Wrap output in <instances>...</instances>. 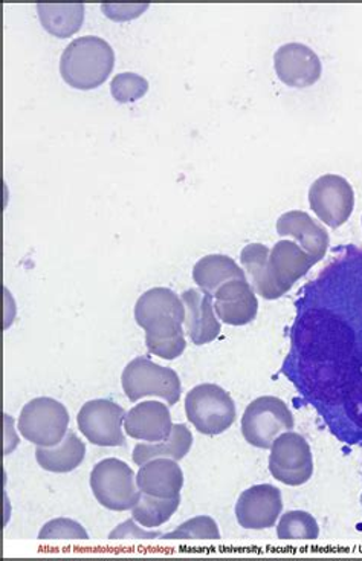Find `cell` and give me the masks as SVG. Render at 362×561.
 I'll return each mask as SVG.
<instances>
[{
	"label": "cell",
	"instance_id": "7",
	"mask_svg": "<svg viewBox=\"0 0 362 561\" xmlns=\"http://www.w3.org/2000/svg\"><path fill=\"white\" fill-rule=\"evenodd\" d=\"M69 413L54 398H34L22 409L19 432L37 447H54L68 435Z\"/></svg>",
	"mask_w": 362,
	"mask_h": 561
},
{
	"label": "cell",
	"instance_id": "19",
	"mask_svg": "<svg viewBox=\"0 0 362 561\" xmlns=\"http://www.w3.org/2000/svg\"><path fill=\"white\" fill-rule=\"evenodd\" d=\"M84 456L86 444L74 432H69L65 439L54 447H37L36 450L38 466L59 474L69 473L82 466Z\"/></svg>",
	"mask_w": 362,
	"mask_h": 561
},
{
	"label": "cell",
	"instance_id": "9",
	"mask_svg": "<svg viewBox=\"0 0 362 561\" xmlns=\"http://www.w3.org/2000/svg\"><path fill=\"white\" fill-rule=\"evenodd\" d=\"M310 204L318 219L327 227L340 228L352 216L355 193L345 178L325 175L311 185Z\"/></svg>",
	"mask_w": 362,
	"mask_h": 561
},
{
	"label": "cell",
	"instance_id": "18",
	"mask_svg": "<svg viewBox=\"0 0 362 561\" xmlns=\"http://www.w3.org/2000/svg\"><path fill=\"white\" fill-rule=\"evenodd\" d=\"M137 483L141 493L150 496L178 497L184 486L183 468L173 459H152L141 466L137 474Z\"/></svg>",
	"mask_w": 362,
	"mask_h": 561
},
{
	"label": "cell",
	"instance_id": "13",
	"mask_svg": "<svg viewBox=\"0 0 362 561\" xmlns=\"http://www.w3.org/2000/svg\"><path fill=\"white\" fill-rule=\"evenodd\" d=\"M218 319L231 327H245L256 320L259 301L253 285L246 278L226 282L213 294Z\"/></svg>",
	"mask_w": 362,
	"mask_h": 561
},
{
	"label": "cell",
	"instance_id": "17",
	"mask_svg": "<svg viewBox=\"0 0 362 561\" xmlns=\"http://www.w3.org/2000/svg\"><path fill=\"white\" fill-rule=\"evenodd\" d=\"M277 234L281 238L295 239L299 245L317 262L325 257L329 249L330 239L325 228L318 226L304 211L294 210L281 215L277 220Z\"/></svg>",
	"mask_w": 362,
	"mask_h": 561
},
{
	"label": "cell",
	"instance_id": "6",
	"mask_svg": "<svg viewBox=\"0 0 362 561\" xmlns=\"http://www.w3.org/2000/svg\"><path fill=\"white\" fill-rule=\"evenodd\" d=\"M294 428V416L287 402L277 397H260L246 408L242 417V435L253 447L268 450L277 437Z\"/></svg>",
	"mask_w": 362,
	"mask_h": 561
},
{
	"label": "cell",
	"instance_id": "15",
	"mask_svg": "<svg viewBox=\"0 0 362 561\" xmlns=\"http://www.w3.org/2000/svg\"><path fill=\"white\" fill-rule=\"evenodd\" d=\"M317 263L299 243L291 241L277 242L269 253V273L283 296Z\"/></svg>",
	"mask_w": 362,
	"mask_h": 561
},
{
	"label": "cell",
	"instance_id": "21",
	"mask_svg": "<svg viewBox=\"0 0 362 561\" xmlns=\"http://www.w3.org/2000/svg\"><path fill=\"white\" fill-rule=\"evenodd\" d=\"M37 13L42 26L59 38L74 36L84 21L83 3H38Z\"/></svg>",
	"mask_w": 362,
	"mask_h": 561
},
{
	"label": "cell",
	"instance_id": "8",
	"mask_svg": "<svg viewBox=\"0 0 362 561\" xmlns=\"http://www.w3.org/2000/svg\"><path fill=\"white\" fill-rule=\"evenodd\" d=\"M269 471L284 485L300 486L310 482L314 474V458L307 440L299 433H281L271 447Z\"/></svg>",
	"mask_w": 362,
	"mask_h": 561
},
{
	"label": "cell",
	"instance_id": "14",
	"mask_svg": "<svg viewBox=\"0 0 362 561\" xmlns=\"http://www.w3.org/2000/svg\"><path fill=\"white\" fill-rule=\"evenodd\" d=\"M213 299L202 289H187L183 294L185 331L196 346L214 342L221 334V321L215 317Z\"/></svg>",
	"mask_w": 362,
	"mask_h": 561
},
{
	"label": "cell",
	"instance_id": "12",
	"mask_svg": "<svg viewBox=\"0 0 362 561\" xmlns=\"http://www.w3.org/2000/svg\"><path fill=\"white\" fill-rule=\"evenodd\" d=\"M281 511H283V501H281L280 490L264 483L242 493L236 505V517L242 528L260 531V529L272 528Z\"/></svg>",
	"mask_w": 362,
	"mask_h": 561
},
{
	"label": "cell",
	"instance_id": "25",
	"mask_svg": "<svg viewBox=\"0 0 362 561\" xmlns=\"http://www.w3.org/2000/svg\"><path fill=\"white\" fill-rule=\"evenodd\" d=\"M319 526L306 511H289L280 518L277 537L280 540H317Z\"/></svg>",
	"mask_w": 362,
	"mask_h": 561
},
{
	"label": "cell",
	"instance_id": "16",
	"mask_svg": "<svg viewBox=\"0 0 362 561\" xmlns=\"http://www.w3.org/2000/svg\"><path fill=\"white\" fill-rule=\"evenodd\" d=\"M171 410L163 402L145 401L126 413L127 435L145 443H161L172 435Z\"/></svg>",
	"mask_w": 362,
	"mask_h": 561
},
{
	"label": "cell",
	"instance_id": "2",
	"mask_svg": "<svg viewBox=\"0 0 362 561\" xmlns=\"http://www.w3.org/2000/svg\"><path fill=\"white\" fill-rule=\"evenodd\" d=\"M115 66V53L103 38L86 36L72 41L60 59V73L69 87L91 91L102 87Z\"/></svg>",
	"mask_w": 362,
	"mask_h": 561
},
{
	"label": "cell",
	"instance_id": "31",
	"mask_svg": "<svg viewBox=\"0 0 362 561\" xmlns=\"http://www.w3.org/2000/svg\"><path fill=\"white\" fill-rule=\"evenodd\" d=\"M361 502H362V496H361Z\"/></svg>",
	"mask_w": 362,
	"mask_h": 561
},
{
	"label": "cell",
	"instance_id": "30",
	"mask_svg": "<svg viewBox=\"0 0 362 561\" xmlns=\"http://www.w3.org/2000/svg\"><path fill=\"white\" fill-rule=\"evenodd\" d=\"M149 5H102L103 13L110 18L112 21H129V19L138 18L142 11L148 10Z\"/></svg>",
	"mask_w": 362,
	"mask_h": 561
},
{
	"label": "cell",
	"instance_id": "28",
	"mask_svg": "<svg viewBox=\"0 0 362 561\" xmlns=\"http://www.w3.org/2000/svg\"><path fill=\"white\" fill-rule=\"evenodd\" d=\"M90 534L72 518H54L38 533V540H87Z\"/></svg>",
	"mask_w": 362,
	"mask_h": 561
},
{
	"label": "cell",
	"instance_id": "5",
	"mask_svg": "<svg viewBox=\"0 0 362 561\" xmlns=\"http://www.w3.org/2000/svg\"><path fill=\"white\" fill-rule=\"evenodd\" d=\"M91 489L96 502L110 511L132 510L142 494L132 468L115 458L96 463L91 473Z\"/></svg>",
	"mask_w": 362,
	"mask_h": 561
},
{
	"label": "cell",
	"instance_id": "4",
	"mask_svg": "<svg viewBox=\"0 0 362 561\" xmlns=\"http://www.w3.org/2000/svg\"><path fill=\"white\" fill-rule=\"evenodd\" d=\"M121 385L126 397L132 402L150 397L161 398L168 405H175L183 393V385L175 370L142 357L132 359L126 366Z\"/></svg>",
	"mask_w": 362,
	"mask_h": 561
},
{
	"label": "cell",
	"instance_id": "20",
	"mask_svg": "<svg viewBox=\"0 0 362 561\" xmlns=\"http://www.w3.org/2000/svg\"><path fill=\"white\" fill-rule=\"evenodd\" d=\"M234 278H246L245 271L233 259L223 254H210L200 259L192 268V280L202 291L211 296L226 282Z\"/></svg>",
	"mask_w": 362,
	"mask_h": 561
},
{
	"label": "cell",
	"instance_id": "10",
	"mask_svg": "<svg viewBox=\"0 0 362 561\" xmlns=\"http://www.w3.org/2000/svg\"><path fill=\"white\" fill-rule=\"evenodd\" d=\"M126 412L121 405L109 400H94L86 402L77 416L80 432L98 447H121L126 444L122 433Z\"/></svg>",
	"mask_w": 362,
	"mask_h": 561
},
{
	"label": "cell",
	"instance_id": "24",
	"mask_svg": "<svg viewBox=\"0 0 362 561\" xmlns=\"http://www.w3.org/2000/svg\"><path fill=\"white\" fill-rule=\"evenodd\" d=\"M180 496L163 499L141 494L140 501L132 508V517L144 528H160L173 517L179 508Z\"/></svg>",
	"mask_w": 362,
	"mask_h": 561
},
{
	"label": "cell",
	"instance_id": "22",
	"mask_svg": "<svg viewBox=\"0 0 362 561\" xmlns=\"http://www.w3.org/2000/svg\"><path fill=\"white\" fill-rule=\"evenodd\" d=\"M192 445V435L185 424L173 425L172 435L161 443L138 444L133 448V462L144 466L149 460L167 458L173 460L184 459Z\"/></svg>",
	"mask_w": 362,
	"mask_h": 561
},
{
	"label": "cell",
	"instance_id": "23",
	"mask_svg": "<svg viewBox=\"0 0 362 561\" xmlns=\"http://www.w3.org/2000/svg\"><path fill=\"white\" fill-rule=\"evenodd\" d=\"M269 253L271 251L268 247L261 245V243H252L242 250L241 261L252 278L254 291L265 300H277L283 297V294L273 284L271 273H269Z\"/></svg>",
	"mask_w": 362,
	"mask_h": 561
},
{
	"label": "cell",
	"instance_id": "29",
	"mask_svg": "<svg viewBox=\"0 0 362 561\" xmlns=\"http://www.w3.org/2000/svg\"><path fill=\"white\" fill-rule=\"evenodd\" d=\"M161 537H163V534L160 531H145V529L140 528V526L135 524L133 517L125 522V524L117 526L109 534L110 540H155L161 539Z\"/></svg>",
	"mask_w": 362,
	"mask_h": 561
},
{
	"label": "cell",
	"instance_id": "27",
	"mask_svg": "<svg viewBox=\"0 0 362 561\" xmlns=\"http://www.w3.org/2000/svg\"><path fill=\"white\" fill-rule=\"evenodd\" d=\"M149 91V81L133 72H122L114 77L110 94L118 103H133Z\"/></svg>",
	"mask_w": 362,
	"mask_h": 561
},
{
	"label": "cell",
	"instance_id": "11",
	"mask_svg": "<svg viewBox=\"0 0 362 561\" xmlns=\"http://www.w3.org/2000/svg\"><path fill=\"white\" fill-rule=\"evenodd\" d=\"M277 77L289 88H310L322 77L319 57L310 46L287 44L277 49L273 56Z\"/></svg>",
	"mask_w": 362,
	"mask_h": 561
},
{
	"label": "cell",
	"instance_id": "1",
	"mask_svg": "<svg viewBox=\"0 0 362 561\" xmlns=\"http://www.w3.org/2000/svg\"><path fill=\"white\" fill-rule=\"evenodd\" d=\"M135 320L145 331L150 354L168 362L184 354L185 307L178 294L168 288L149 289L135 305Z\"/></svg>",
	"mask_w": 362,
	"mask_h": 561
},
{
	"label": "cell",
	"instance_id": "3",
	"mask_svg": "<svg viewBox=\"0 0 362 561\" xmlns=\"http://www.w3.org/2000/svg\"><path fill=\"white\" fill-rule=\"evenodd\" d=\"M185 413L196 431L208 436L229 431L237 416L233 398L215 385H200L191 389L185 398Z\"/></svg>",
	"mask_w": 362,
	"mask_h": 561
},
{
	"label": "cell",
	"instance_id": "26",
	"mask_svg": "<svg viewBox=\"0 0 362 561\" xmlns=\"http://www.w3.org/2000/svg\"><path fill=\"white\" fill-rule=\"evenodd\" d=\"M164 540H219L221 531L213 518L199 516L178 526L175 531L163 534Z\"/></svg>",
	"mask_w": 362,
	"mask_h": 561
}]
</instances>
